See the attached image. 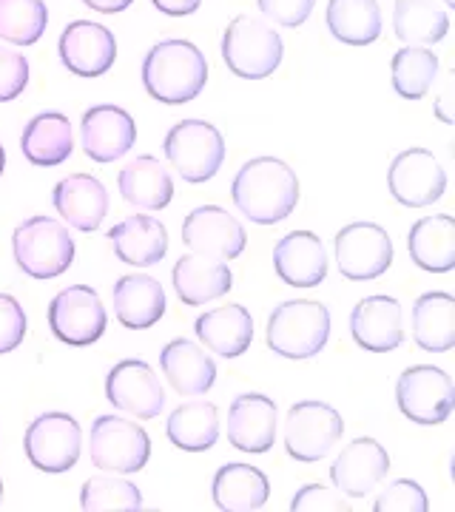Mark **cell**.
I'll list each match as a JSON object with an SVG mask.
<instances>
[{
  "label": "cell",
  "instance_id": "17",
  "mask_svg": "<svg viewBox=\"0 0 455 512\" xmlns=\"http://www.w3.org/2000/svg\"><path fill=\"white\" fill-rule=\"evenodd\" d=\"M63 66L77 77H100L117 60V37L103 23L74 20L57 40Z\"/></svg>",
  "mask_w": 455,
  "mask_h": 512
},
{
  "label": "cell",
  "instance_id": "28",
  "mask_svg": "<svg viewBox=\"0 0 455 512\" xmlns=\"http://www.w3.org/2000/svg\"><path fill=\"white\" fill-rule=\"evenodd\" d=\"M114 256L134 268H151L168 254V231L160 220L148 214H134L120 220L109 231Z\"/></svg>",
  "mask_w": 455,
  "mask_h": 512
},
{
  "label": "cell",
  "instance_id": "39",
  "mask_svg": "<svg viewBox=\"0 0 455 512\" xmlns=\"http://www.w3.org/2000/svg\"><path fill=\"white\" fill-rule=\"evenodd\" d=\"M376 512H427L430 510V498L424 493V487L410 481V478H399L393 484H387L376 504H373Z\"/></svg>",
  "mask_w": 455,
  "mask_h": 512
},
{
  "label": "cell",
  "instance_id": "44",
  "mask_svg": "<svg viewBox=\"0 0 455 512\" xmlns=\"http://www.w3.org/2000/svg\"><path fill=\"white\" fill-rule=\"evenodd\" d=\"M154 9H160L168 18H185V15H194L202 6V0H151Z\"/></svg>",
  "mask_w": 455,
  "mask_h": 512
},
{
  "label": "cell",
  "instance_id": "25",
  "mask_svg": "<svg viewBox=\"0 0 455 512\" xmlns=\"http://www.w3.org/2000/svg\"><path fill=\"white\" fill-rule=\"evenodd\" d=\"M160 370L171 390L180 396H205L217 382V365L202 345L188 339H171L160 350Z\"/></svg>",
  "mask_w": 455,
  "mask_h": 512
},
{
  "label": "cell",
  "instance_id": "13",
  "mask_svg": "<svg viewBox=\"0 0 455 512\" xmlns=\"http://www.w3.org/2000/svg\"><path fill=\"white\" fill-rule=\"evenodd\" d=\"M387 188L404 208H424L444 197L447 171L427 148H407L387 168Z\"/></svg>",
  "mask_w": 455,
  "mask_h": 512
},
{
  "label": "cell",
  "instance_id": "3",
  "mask_svg": "<svg viewBox=\"0 0 455 512\" xmlns=\"http://www.w3.org/2000/svg\"><path fill=\"white\" fill-rule=\"evenodd\" d=\"M330 339L328 305L313 299H288L276 305L268 316L265 342L282 359H313L322 353Z\"/></svg>",
  "mask_w": 455,
  "mask_h": 512
},
{
  "label": "cell",
  "instance_id": "16",
  "mask_svg": "<svg viewBox=\"0 0 455 512\" xmlns=\"http://www.w3.org/2000/svg\"><path fill=\"white\" fill-rule=\"evenodd\" d=\"M80 143L86 157L94 163L106 165L123 160L137 143V123L120 106H91L80 120Z\"/></svg>",
  "mask_w": 455,
  "mask_h": 512
},
{
  "label": "cell",
  "instance_id": "10",
  "mask_svg": "<svg viewBox=\"0 0 455 512\" xmlns=\"http://www.w3.org/2000/svg\"><path fill=\"white\" fill-rule=\"evenodd\" d=\"M345 436V421L339 410L325 402H296L285 421V450L293 461L316 464L333 453Z\"/></svg>",
  "mask_w": 455,
  "mask_h": 512
},
{
  "label": "cell",
  "instance_id": "1",
  "mask_svg": "<svg viewBox=\"0 0 455 512\" xmlns=\"http://www.w3.org/2000/svg\"><path fill=\"white\" fill-rule=\"evenodd\" d=\"M231 200L245 220L279 225L299 205V177L279 157H254L237 171L231 183Z\"/></svg>",
  "mask_w": 455,
  "mask_h": 512
},
{
  "label": "cell",
  "instance_id": "6",
  "mask_svg": "<svg viewBox=\"0 0 455 512\" xmlns=\"http://www.w3.org/2000/svg\"><path fill=\"white\" fill-rule=\"evenodd\" d=\"M165 160L185 183L214 180L225 163V137L205 120H182L165 134Z\"/></svg>",
  "mask_w": 455,
  "mask_h": 512
},
{
  "label": "cell",
  "instance_id": "48",
  "mask_svg": "<svg viewBox=\"0 0 455 512\" xmlns=\"http://www.w3.org/2000/svg\"><path fill=\"white\" fill-rule=\"evenodd\" d=\"M444 6H447V9H453V6H455V0H444Z\"/></svg>",
  "mask_w": 455,
  "mask_h": 512
},
{
  "label": "cell",
  "instance_id": "12",
  "mask_svg": "<svg viewBox=\"0 0 455 512\" xmlns=\"http://www.w3.org/2000/svg\"><path fill=\"white\" fill-rule=\"evenodd\" d=\"M339 274L350 282H370L393 265V239L376 222H350L333 239Z\"/></svg>",
  "mask_w": 455,
  "mask_h": 512
},
{
  "label": "cell",
  "instance_id": "35",
  "mask_svg": "<svg viewBox=\"0 0 455 512\" xmlns=\"http://www.w3.org/2000/svg\"><path fill=\"white\" fill-rule=\"evenodd\" d=\"M330 35L345 46H370L382 37V9L376 0H328Z\"/></svg>",
  "mask_w": 455,
  "mask_h": 512
},
{
  "label": "cell",
  "instance_id": "41",
  "mask_svg": "<svg viewBox=\"0 0 455 512\" xmlns=\"http://www.w3.org/2000/svg\"><path fill=\"white\" fill-rule=\"evenodd\" d=\"M26 328H29V319H26L23 305L15 296L0 293V356L12 353V350H18L23 345Z\"/></svg>",
  "mask_w": 455,
  "mask_h": 512
},
{
  "label": "cell",
  "instance_id": "11",
  "mask_svg": "<svg viewBox=\"0 0 455 512\" xmlns=\"http://www.w3.org/2000/svg\"><path fill=\"white\" fill-rule=\"evenodd\" d=\"M396 402L404 419L433 427L450 419L455 407V387L447 370L436 365L407 367L396 382Z\"/></svg>",
  "mask_w": 455,
  "mask_h": 512
},
{
  "label": "cell",
  "instance_id": "24",
  "mask_svg": "<svg viewBox=\"0 0 455 512\" xmlns=\"http://www.w3.org/2000/svg\"><path fill=\"white\" fill-rule=\"evenodd\" d=\"M171 282L182 305L197 308L205 302H214L219 296H228V291L234 288V274L222 259L191 251L177 259L171 271Z\"/></svg>",
  "mask_w": 455,
  "mask_h": 512
},
{
  "label": "cell",
  "instance_id": "22",
  "mask_svg": "<svg viewBox=\"0 0 455 512\" xmlns=\"http://www.w3.org/2000/svg\"><path fill=\"white\" fill-rule=\"evenodd\" d=\"M52 205L63 222L83 234H94L109 214V191L91 174H72L55 185Z\"/></svg>",
  "mask_w": 455,
  "mask_h": 512
},
{
  "label": "cell",
  "instance_id": "19",
  "mask_svg": "<svg viewBox=\"0 0 455 512\" xmlns=\"http://www.w3.org/2000/svg\"><path fill=\"white\" fill-rule=\"evenodd\" d=\"M350 336L359 348L370 353H390L401 348L404 313H401L399 299L387 293H376L356 302V308L350 313Z\"/></svg>",
  "mask_w": 455,
  "mask_h": 512
},
{
  "label": "cell",
  "instance_id": "9",
  "mask_svg": "<svg viewBox=\"0 0 455 512\" xmlns=\"http://www.w3.org/2000/svg\"><path fill=\"white\" fill-rule=\"evenodd\" d=\"M49 328L57 342L86 348L103 339L109 328V313L100 293L89 285H69L49 302Z\"/></svg>",
  "mask_w": 455,
  "mask_h": 512
},
{
  "label": "cell",
  "instance_id": "38",
  "mask_svg": "<svg viewBox=\"0 0 455 512\" xmlns=\"http://www.w3.org/2000/svg\"><path fill=\"white\" fill-rule=\"evenodd\" d=\"M80 510L86 512H137L143 510V493L128 478H89L80 490Z\"/></svg>",
  "mask_w": 455,
  "mask_h": 512
},
{
  "label": "cell",
  "instance_id": "43",
  "mask_svg": "<svg viewBox=\"0 0 455 512\" xmlns=\"http://www.w3.org/2000/svg\"><path fill=\"white\" fill-rule=\"evenodd\" d=\"M256 6L276 26L299 29L302 23H308L316 0H256Z\"/></svg>",
  "mask_w": 455,
  "mask_h": 512
},
{
  "label": "cell",
  "instance_id": "49",
  "mask_svg": "<svg viewBox=\"0 0 455 512\" xmlns=\"http://www.w3.org/2000/svg\"><path fill=\"white\" fill-rule=\"evenodd\" d=\"M0 504H3V478H0Z\"/></svg>",
  "mask_w": 455,
  "mask_h": 512
},
{
  "label": "cell",
  "instance_id": "47",
  "mask_svg": "<svg viewBox=\"0 0 455 512\" xmlns=\"http://www.w3.org/2000/svg\"><path fill=\"white\" fill-rule=\"evenodd\" d=\"M3 168H6V151L0 146V174H3Z\"/></svg>",
  "mask_w": 455,
  "mask_h": 512
},
{
  "label": "cell",
  "instance_id": "34",
  "mask_svg": "<svg viewBox=\"0 0 455 512\" xmlns=\"http://www.w3.org/2000/svg\"><path fill=\"white\" fill-rule=\"evenodd\" d=\"M165 436L182 453H205L219 441V410L211 402L180 404L168 421Z\"/></svg>",
  "mask_w": 455,
  "mask_h": 512
},
{
  "label": "cell",
  "instance_id": "14",
  "mask_svg": "<svg viewBox=\"0 0 455 512\" xmlns=\"http://www.w3.org/2000/svg\"><path fill=\"white\" fill-rule=\"evenodd\" d=\"M106 399L140 421L157 419L165 407V390L157 370L143 359H123L106 376Z\"/></svg>",
  "mask_w": 455,
  "mask_h": 512
},
{
  "label": "cell",
  "instance_id": "36",
  "mask_svg": "<svg viewBox=\"0 0 455 512\" xmlns=\"http://www.w3.org/2000/svg\"><path fill=\"white\" fill-rule=\"evenodd\" d=\"M438 77V57L427 46H404L393 55L390 63V80L393 89L404 100H421L433 89Z\"/></svg>",
  "mask_w": 455,
  "mask_h": 512
},
{
  "label": "cell",
  "instance_id": "15",
  "mask_svg": "<svg viewBox=\"0 0 455 512\" xmlns=\"http://www.w3.org/2000/svg\"><path fill=\"white\" fill-rule=\"evenodd\" d=\"M182 242L188 251L214 259H237L248 245L242 222L219 205H200L182 220Z\"/></svg>",
  "mask_w": 455,
  "mask_h": 512
},
{
  "label": "cell",
  "instance_id": "21",
  "mask_svg": "<svg viewBox=\"0 0 455 512\" xmlns=\"http://www.w3.org/2000/svg\"><path fill=\"white\" fill-rule=\"evenodd\" d=\"M228 441L239 453H268L276 444V402L265 393H242L228 410Z\"/></svg>",
  "mask_w": 455,
  "mask_h": 512
},
{
  "label": "cell",
  "instance_id": "32",
  "mask_svg": "<svg viewBox=\"0 0 455 512\" xmlns=\"http://www.w3.org/2000/svg\"><path fill=\"white\" fill-rule=\"evenodd\" d=\"M413 342L427 353L455 348V299L444 291H430L413 305Z\"/></svg>",
  "mask_w": 455,
  "mask_h": 512
},
{
  "label": "cell",
  "instance_id": "7",
  "mask_svg": "<svg viewBox=\"0 0 455 512\" xmlns=\"http://www.w3.org/2000/svg\"><path fill=\"white\" fill-rule=\"evenodd\" d=\"M89 456L97 470L134 476L148 464L151 439L137 421L123 416H100L91 424Z\"/></svg>",
  "mask_w": 455,
  "mask_h": 512
},
{
  "label": "cell",
  "instance_id": "30",
  "mask_svg": "<svg viewBox=\"0 0 455 512\" xmlns=\"http://www.w3.org/2000/svg\"><path fill=\"white\" fill-rule=\"evenodd\" d=\"M20 151L37 168H52V165L66 163L74 151V134L69 117L60 114V111H40V114H35L23 128Z\"/></svg>",
  "mask_w": 455,
  "mask_h": 512
},
{
  "label": "cell",
  "instance_id": "26",
  "mask_svg": "<svg viewBox=\"0 0 455 512\" xmlns=\"http://www.w3.org/2000/svg\"><path fill=\"white\" fill-rule=\"evenodd\" d=\"M197 339L222 359H239L254 342V316L245 305H222L194 322Z\"/></svg>",
  "mask_w": 455,
  "mask_h": 512
},
{
  "label": "cell",
  "instance_id": "5",
  "mask_svg": "<svg viewBox=\"0 0 455 512\" xmlns=\"http://www.w3.org/2000/svg\"><path fill=\"white\" fill-rule=\"evenodd\" d=\"M12 254L18 268L32 279H55L74 262V239L69 228L52 217H29L12 234Z\"/></svg>",
  "mask_w": 455,
  "mask_h": 512
},
{
  "label": "cell",
  "instance_id": "18",
  "mask_svg": "<svg viewBox=\"0 0 455 512\" xmlns=\"http://www.w3.org/2000/svg\"><path fill=\"white\" fill-rule=\"evenodd\" d=\"M390 473V456L376 439H353L330 464V481L347 498L370 495Z\"/></svg>",
  "mask_w": 455,
  "mask_h": 512
},
{
  "label": "cell",
  "instance_id": "40",
  "mask_svg": "<svg viewBox=\"0 0 455 512\" xmlns=\"http://www.w3.org/2000/svg\"><path fill=\"white\" fill-rule=\"evenodd\" d=\"M29 60L18 49L0 46V103L18 100L29 86Z\"/></svg>",
  "mask_w": 455,
  "mask_h": 512
},
{
  "label": "cell",
  "instance_id": "46",
  "mask_svg": "<svg viewBox=\"0 0 455 512\" xmlns=\"http://www.w3.org/2000/svg\"><path fill=\"white\" fill-rule=\"evenodd\" d=\"M436 114H438V120H441V123H453V117H450V114L444 111V100H441V97H438V103H436Z\"/></svg>",
  "mask_w": 455,
  "mask_h": 512
},
{
  "label": "cell",
  "instance_id": "20",
  "mask_svg": "<svg viewBox=\"0 0 455 512\" xmlns=\"http://www.w3.org/2000/svg\"><path fill=\"white\" fill-rule=\"evenodd\" d=\"M273 271L291 288H316L328 276V251L313 231H291L273 248Z\"/></svg>",
  "mask_w": 455,
  "mask_h": 512
},
{
  "label": "cell",
  "instance_id": "23",
  "mask_svg": "<svg viewBox=\"0 0 455 512\" xmlns=\"http://www.w3.org/2000/svg\"><path fill=\"white\" fill-rule=\"evenodd\" d=\"M117 322L128 330L154 328L165 313V291L160 279L148 274L120 276L111 288Z\"/></svg>",
  "mask_w": 455,
  "mask_h": 512
},
{
  "label": "cell",
  "instance_id": "45",
  "mask_svg": "<svg viewBox=\"0 0 455 512\" xmlns=\"http://www.w3.org/2000/svg\"><path fill=\"white\" fill-rule=\"evenodd\" d=\"M83 3H86L89 9H94V12H103V15H117V12H126L134 0H83Z\"/></svg>",
  "mask_w": 455,
  "mask_h": 512
},
{
  "label": "cell",
  "instance_id": "4",
  "mask_svg": "<svg viewBox=\"0 0 455 512\" xmlns=\"http://www.w3.org/2000/svg\"><path fill=\"white\" fill-rule=\"evenodd\" d=\"M285 55V43L279 32L265 20L237 15L222 35V60L228 72L242 80L271 77Z\"/></svg>",
  "mask_w": 455,
  "mask_h": 512
},
{
  "label": "cell",
  "instance_id": "27",
  "mask_svg": "<svg viewBox=\"0 0 455 512\" xmlns=\"http://www.w3.org/2000/svg\"><path fill=\"white\" fill-rule=\"evenodd\" d=\"M120 197L137 211H163L174 200V180L157 157L140 154L117 174Z\"/></svg>",
  "mask_w": 455,
  "mask_h": 512
},
{
  "label": "cell",
  "instance_id": "37",
  "mask_svg": "<svg viewBox=\"0 0 455 512\" xmlns=\"http://www.w3.org/2000/svg\"><path fill=\"white\" fill-rule=\"evenodd\" d=\"M49 26L43 0H0V40L12 46H35Z\"/></svg>",
  "mask_w": 455,
  "mask_h": 512
},
{
  "label": "cell",
  "instance_id": "2",
  "mask_svg": "<svg viewBox=\"0 0 455 512\" xmlns=\"http://www.w3.org/2000/svg\"><path fill=\"white\" fill-rule=\"evenodd\" d=\"M208 83V60L191 40L168 37L148 49L143 60V86L148 97L165 106L191 103Z\"/></svg>",
  "mask_w": 455,
  "mask_h": 512
},
{
  "label": "cell",
  "instance_id": "31",
  "mask_svg": "<svg viewBox=\"0 0 455 512\" xmlns=\"http://www.w3.org/2000/svg\"><path fill=\"white\" fill-rule=\"evenodd\" d=\"M407 251L413 265L427 274H450L455 268V220L450 214H433L419 220L407 234Z\"/></svg>",
  "mask_w": 455,
  "mask_h": 512
},
{
  "label": "cell",
  "instance_id": "42",
  "mask_svg": "<svg viewBox=\"0 0 455 512\" xmlns=\"http://www.w3.org/2000/svg\"><path fill=\"white\" fill-rule=\"evenodd\" d=\"M293 512H347L350 501L345 493H339L336 487H325V484H308L299 493L293 495L291 501Z\"/></svg>",
  "mask_w": 455,
  "mask_h": 512
},
{
  "label": "cell",
  "instance_id": "8",
  "mask_svg": "<svg viewBox=\"0 0 455 512\" xmlns=\"http://www.w3.org/2000/svg\"><path fill=\"white\" fill-rule=\"evenodd\" d=\"M80 447H83L80 424L74 416L60 413V410L40 413L26 427V436H23V450H26L29 464L49 476L69 473L80 458Z\"/></svg>",
  "mask_w": 455,
  "mask_h": 512
},
{
  "label": "cell",
  "instance_id": "33",
  "mask_svg": "<svg viewBox=\"0 0 455 512\" xmlns=\"http://www.w3.org/2000/svg\"><path fill=\"white\" fill-rule=\"evenodd\" d=\"M393 32L404 46H436L450 32V15L438 0H396Z\"/></svg>",
  "mask_w": 455,
  "mask_h": 512
},
{
  "label": "cell",
  "instance_id": "29",
  "mask_svg": "<svg viewBox=\"0 0 455 512\" xmlns=\"http://www.w3.org/2000/svg\"><path fill=\"white\" fill-rule=\"evenodd\" d=\"M211 498L222 512H254L262 510L271 498L268 476L251 464H222L211 484Z\"/></svg>",
  "mask_w": 455,
  "mask_h": 512
}]
</instances>
